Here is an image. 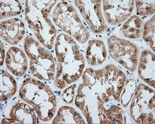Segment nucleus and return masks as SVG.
<instances>
[{
	"label": "nucleus",
	"mask_w": 155,
	"mask_h": 124,
	"mask_svg": "<svg viewBox=\"0 0 155 124\" xmlns=\"http://www.w3.org/2000/svg\"><path fill=\"white\" fill-rule=\"evenodd\" d=\"M57 1H25V18L42 45L52 48L56 39L57 29L48 18Z\"/></svg>",
	"instance_id": "4"
},
{
	"label": "nucleus",
	"mask_w": 155,
	"mask_h": 124,
	"mask_svg": "<svg viewBox=\"0 0 155 124\" xmlns=\"http://www.w3.org/2000/svg\"><path fill=\"white\" fill-rule=\"evenodd\" d=\"M25 33L24 24L19 18H11L1 22L0 35L3 41L9 44H18L22 39Z\"/></svg>",
	"instance_id": "12"
},
{
	"label": "nucleus",
	"mask_w": 155,
	"mask_h": 124,
	"mask_svg": "<svg viewBox=\"0 0 155 124\" xmlns=\"http://www.w3.org/2000/svg\"><path fill=\"white\" fill-rule=\"evenodd\" d=\"M74 4L93 33L102 34L107 29L102 15L101 0H78Z\"/></svg>",
	"instance_id": "9"
},
{
	"label": "nucleus",
	"mask_w": 155,
	"mask_h": 124,
	"mask_svg": "<svg viewBox=\"0 0 155 124\" xmlns=\"http://www.w3.org/2000/svg\"><path fill=\"white\" fill-rule=\"evenodd\" d=\"M19 95L22 100L32 107L41 121L47 122L54 117L57 106L56 95L41 81L32 78L25 80Z\"/></svg>",
	"instance_id": "3"
},
{
	"label": "nucleus",
	"mask_w": 155,
	"mask_h": 124,
	"mask_svg": "<svg viewBox=\"0 0 155 124\" xmlns=\"http://www.w3.org/2000/svg\"><path fill=\"white\" fill-rule=\"evenodd\" d=\"M110 57L129 71L134 72L138 65L140 51L132 42L114 35L107 40Z\"/></svg>",
	"instance_id": "8"
},
{
	"label": "nucleus",
	"mask_w": 155,
	"mask_h": 124,
	"mask_svg": "<svg viewBox=\"0 0 155 124\" xmlns=\"http://www.w3.org/2000/svg\"><path fill=\"white\" fill-rule=\"evenodd\" d=\"M86 57L89 65L97 66L102 64L107 57V51L104 43L97 39L90 41L86 50Z\"/></svg>",
	"instance_id": "15"
},
{
	"label": "nucleus",
	"mask_w": 155,
	"mask_h": 124,
	"mask_svg": "<svg viewBox=\"0 0 155 124\" xmlns=\"http://www.w3.org/2000/svg\"><path fill=\"white\" fill-rule=\"evenodd\" d=\"M35 112L28 104L24 103H16L12 106L8 116L4 117L2 123L25 124L37 123Z\"/></svg>",
	"instance_id": "11"
},
{
	"label": "nucleus",
	"mask_w": 155,
	"mask_h": 124,
	"mask_svg": "<svg viewBox=\"0 0 155 124\" xmlns=\"http://www.w3.org/2000/svg\"><path fill=\"white\" fill-rule=\"evenodd\" d=\"M5 63L7 68L16 77L24 76L28 70V59L21 49L11 47L6 55Z\"/></svg>",
	"instance_id": "13"
},
{
	"label": "nucleus",
	"mask_w": 155,
	"mask_h": 124,
	"mask_svg": "<svg viewBox=\"0 0 155 124\" xmlns=\"http://www.w3.org/2000/svg\"><path fill=\"white\" fill-rule=\"evenodd\" d=\"M1 42V66H2L3 65L5 58V50L3 43L2 42Z\"/></svg>",
	"instance_id": "24"
},
{
	"label": "nucleus",
	"mask_w": 155,
	"mask_h": 124,
	"mask_svg": "<svg viewBox=\"0 0 155 124\" xmlns=\"http://www.w3.org/2000/svg\"><path fill=\"white\" fill-rule=\"evenodd\" d=\"M74 86L72 85L64 90L62 93L61 98L63 101L67 104H72L75 99L74 95Z\"/></svg>",
	"instance_id": "23"
},
{
	"label": "nucleus",
	"mask_w": 155,
	"mask_h": 124,
	"mask_svg": "<svg viewBox=\"0 0 155 124\" xmlns=\"http://www.w3.org/2000/svg\"><path fill=\"white\" fill-rule=\"evenodd\" d=\"M52 18L56 26L81 44L90 37L74 8L67 2H61L55 8Z\"/></svg>",
	"instance_id": "6"
},
{
	"label": "nucleus",
	"mask_w": 155,
	"mask_h": 124,
	"mask_svg": "<svg viewBox=\"0 0 155 124\" xmlns=\"http://www.w3.org/2000/svg\"><path fill=\"white\" fill-rule=\"evenodd\" d=\"M102 2L106 19L113 26L126 21L134 9L135 1L132 0H104Z\"/></svg>",
	"instance_id": "10"
},
{
	"label": "nucleus",
	"mask_w": 155,
	"mask_h": 124,
	"mask_svg": "<svg viewBox=\"0 0 155 124\" xmlns=\"http://www.w3.org/2000/svg\"><path fill=\"white\" fill-rule=\"evenodd\" d=\"M52 123H86L83 117L73 107H61L52 121Z\"/></svg>",
	"instance_id": "18"
},
{
	"label": "nucleus",
	"mask_w": 155,
	"mask_h": 124,
	"mask_svg": "<svg viewBox=\"0 0 155 124\" xmlns=\"http://www.w3.org/2000/svg\"><path fill=\"white\" fill-rule=\"evenodd\" d=\"M17 91V84L11 74L4 70H1L0 101L5 102L13 96Z\"/></svg>",
	"instance_id": "16"
},
{
	"label": "nucleus",
	"mask_w": 155,
	"mask_h": 124,
	"mask_svg": "<svg viewBox=\"0 0 155 124\" xmlns=\"http://www.w3.org/2000/svg\"><path fill=\"white\" fill-rule=\"evenodd\" d=\"M144 22L140 17L134 15L129 18L123 24L122 31L123 35L129 39L140 38L143 33Z\"/></svg>",
	"instance_id": "17"
},
{
	"label": "nucleus",
	"mask_w": 155,
	"mask_h": 124,
	"mask_svg": "<svg viewBox=\"0 0 155 124\" xmlns=\"http://www.w3.org/2000/svg\"><path fill=\"white\" fill-rule=\"evenodd\" d=\"M154 90L144 84L136 88L130 107L132 119L137 123H155Z\"/></svg>",
	"instance_id": "7"
},
{
	"label": "nucleus",
	"mask_w": 155,
	"mask_h": 124,
	"mask_svg": "<svg viewBox=\"0 0 155 124\" xmlns=\"http://www.w3.org/2000/svg\"><path fill=\"white\" fill-rule=\"evenodd\" d=\"M138 73L140 78L153 88H155V54L146 50L141 52Z\"/></svg>",
	"instance_id": "14"
},
{
	"label": "nucleus",
	"mask_w": 155,
	"mask_h": 124,
	"mask_svg": "<svg viewBox=\"0 0 155 124\" xmlns=\"http://www.w3.org/2000/svg\"><path fill=\"white\" fill-rule=\"evenodd\" d=\"M143 39L149 44L153 52H154L155 42V16H153L143 26Z\"/></svg>",
	"instance_id": "20"
},
{
	"label": "nucleus",
	"mask_w": 155,
	"mask_h": 124,
	"mask_svg": "<svg viewBox=\"0 0 155 124\" xmlns=\"http://www.w3.org/2000/svg\"><path fill=\"white\" fill-rule=\"evenodd\" d=\"M74 99L75 105L88 123H124L120 94L125 74L114 65L100 70L87 68Z\"/></svg>",
	"instance_id": "1"
},
{
	"label": "nucleus",
	"mask_w": 155,
	"mask_h": 124,
	"mask_svg": "<svg viewBox=\"0 0 155 124\" xmlns=\"http://www.w3.org/2000/svg\"><path fill=\"white\" fill-rule=\"evenodd\" d=\"M137 88L136 83L134 80H129L123 88L120 94V103L124 107H127L133 97Z\"/></svg>",
	"instance_id": "21"
},
{
	"label": "nucleus",
	"mask_w": 155,
	"mask_h": 124,
	"mask_svg": "<svg viewBox=\"0 0 155 124\" xmlns=\"http://www.w3.org/2000/svg\"><path fill=\"white\" fill-rule=\"evenodd\" d=\"M24 48L30 59L29 70L32 76L42 81L52 80L55 73V62L48 48L29 35L24 39Z\"/></svg>",
	"instance_id": "5"
},
{
	"label": "nucleus",
	"mask_w": 155,
	"mask_h": 124,
	"mask_svg": "<svg viewBox=\"0 0 155 124\" xmlns=\"http://www.w3.org/2000/svg\"><path fill=\"white\" fill-rule=\"evenodd\" d=\"M55 51L57 70L54 83L58 88L63 89L83 75L85 60L76 41L67 34L57 35Z\"/></svg>",
	"instance_id": "2"
},
{
	"label": "nucleus",
	"mask_w": 155,
	"mask_h": 124,
	"mask_svg": "<svg viewBox=\"0 0 155 124\" xmlns=\"http://www.w3.org/2000/svg\"><path fill=\"white\" fill-rule=\"evenodd\" d=\"M137 13L139 16H147L153 15L155 12L154 1H135Z\"/></svg>",
	"instance_id": "22"
},
{
	"label": "nucleus",
	"mask_w": 155,
	"mask_h": 124,
	"mask_svg": "<svg viewBox=\"0 0 155 124\" xmlns=\"http://www.w3.org/2000/svg\"><path fill=\"white\" fill-rule=\"evenodd\" d=\"M0 19L15 16L21 14L22 6L19 1H0Z\"/></svg>",
	"instance_id": "19"
}]
</instances>
